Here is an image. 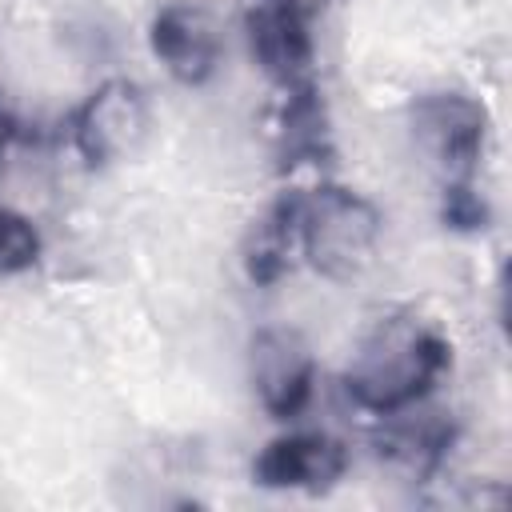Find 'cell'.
<instances>
[{
  "instance_id": "obj_1",
  "label": "cell",
  "mask_w": 512,
  "mask_h": 512,
  "mask_svg": "<svg viewBox=\"0 0 512 512\" xmlns=\"http://www.w3.org/2000/svg\"><path fill=\"white\" fill-rule=\"evenodd\" d=\"M452 368V344L416 316H384L356 348L344 392L360 412L400 416L416 408Z\"/></svg>"
},
{
  "instance_id": "obj_2",
  "label": "cell",
  "mask_w": 512,
  "mask_h": 512,
  "mask_svg": "<svg viewBox=\"0 0 512 512\" xmlns=\"http://www.w3.org/2000/svg\"><path fill=\"white\" fill-rule=\"evenodd\" d=\"M380 212L352 188L320 184L300 200V252L328 280H352L376 252Z\"/></svg>"
},
{
  "instance_id": "obj_3",
  "label": "cell",
  "mask_w": 512,
  "mask_h": 512,
  "mask_svg": "<svg viewBox=\"0 0 512 512\" xmlns=\"http://www.w3.org/2000/svg\"><path fill=\"white\" fill-rule=\"evenodd\" d=\"M72 148L88 168H108L136 152L148 128V100L136 80L112 76L72 112Z\"/></svg>"
},
{
  "instance_id": "obj_4",
  "label": "cell",
  "mask_w": 512,
  "mask_h": 512,
  "mask_svg": "<svg viewBox=\"0 0 512 512\" xmlns=\"http://www.w3.org/2000/svg\"><path fill=\"white\" fill-rule=\"evenodd\" d=\"M244 32L260 72L280 92L312 80L316 44H312V20L304 0H256L244 16Z\"/></svg>"
},
{
  "instance_id": "obj_5",
  "label": "cell",
  "mask_w": 512,
  "mask_h": 512,
  "mask_svg": "<svg viewBox=\"0 0 512 512\" xmlns=\"http://www.w3.org/2000/svg\"><path fill=\"white\" fill-rule=\"evenodd\" d=\"M416 136L448 172V180H472L488 144V108L464 92H428L412 108Z\"/></svg>"
},
{
  "instance_id": "obj_6",
  "label": "cell",
  "mask_w": 512,
  "mask_h": 512,
  "mask_svg": "<svg viewBox=\"0 0 512 512\" xmlns=\"http://www.w3.org/2000/svg\"><path fill=\"white\" fill-rule=\"evenodd\" d=\"M252 388L272 420H296L316 384V360L300 332L292 328H260L248 348Z\"/></svg>"
},
{
  "instance_id": "obj_7",
  "label": "cell",
  "mask_w": 512,
  "mask_h": 512,
  "mask_svg": "<svg viewBox=\"0 0 512 512\" xmlns=\"http://www.w3.org/2000/svg\"><path fill=\"white\" fill-rule=\"evenodd\" d=\"M344 472L348 448L328 432L272 436L252 460V480L272 492H328L340 484Z\"/></svg>"
},
{
  "instance_id": "obj_8",
  "label": "cell",
  "mask_w": 512,
  "mask_h": 512,
  "mask_svg": "<svg viewBox=\"0 0 512 512\" xmlns=\"http://www.w3.org/2000/svg\"><path fill=\"white\" fill-rule=\"evenodd\" d=\"M148 48L164 72L188 88L204 84L220 64V36L212 16L192 0H168L148 24Z\"/></svg>"
},
{
  "instance_id": "obj_9",
  "label": "cell",
  "mask_w": 512,
  "mask_h": 512,
  "mask_svg": "<svg viewBox=\"0 0 512 512\" xmlns=\"http://www.w3.org/2000/svg\"><path fill=\"white\" fill-rule=\"evenodd\" d=\"M276 156H280V168L332 160V128H328V108H324L316 80H304V84L280 92Z\"/></svg>"
},
{
  "instance_id": "obj_10",
  "label": "cell",
  "mask_w": 512,
  "mask_h": 512,
  "mask_svg": "<svg viewBox=\"0 0 512 512\" xmlns=\"http://www.w3.org/2000/svg\"><path fill=\"white\" fill-rule=\"evenodd\" d=\"M300 200L304 192H280L244 236V276L260 288L276 284L292 268V252L300 248Z\"/></svg>"
},
{
  "instance_id": "obj_11",
  "label": "cell",
  "mask_w": 512,
  "mask_h": 512,
  "mask_svg": "<svg viewBox=\"0 0 512 512\" xmlns=\"http://www.w3.org/2000/svg\"><path fill=\"white\" fill-rule=\"evenodd\" d=\"M452 444H456V428L448 420L428 416V420L392 424L384 432V440H380V452H388V456H396V460H404V464H412L420 472H432L452 452Z\"/></svg>"
},
{
  "instance_id": "obj_12",
  "label": "cell",
  "mask_w": 512,
  "mask_h": 512,
  "mask_svg": "<svg viewBox=\"0 0 512 512\" xmlns=\"http://www.w3.org/2000/svg\"><path fill=\"white\" fill-rule=\"evenodd\" d=\"M40 248H44V240H40L36 224L24 212L0 204V276L28 272L40 260Z\"/></svg>"
},
{
  "instance_id": "obj_13",
  "label": "cell",
  "mask_w": 512,
  "mask_h": 512,
  "mask_svg": "<svg viewBox=\"0 0 512 512\" xmlns=\"http://www.w3.org/2000/svg\"><path fill=\"white\" fill-rule=\"evenodd\" d=\"M440 220L452 232H484L488 228V200L476 192L472 180H444Z\"/></svg>"
},
{
  "instance_id": "obj_14",
  "label": "cell",
  "mask_w": 512,
  "mask_h": 512,
  "mask_svg": "<svg viewBox=\"0 0 512 512\" xmlns=\"http://www.w3.org/2000/svg\"><path fill=\"white\" fill-rule=\"evenodd\" d=\"M8 136H12V124H8V116L0 112V152H4V144H8Z\"/></svg>"
}]
</instances>
